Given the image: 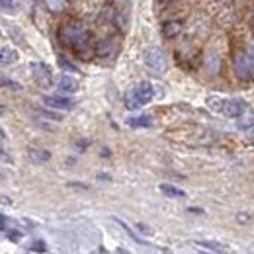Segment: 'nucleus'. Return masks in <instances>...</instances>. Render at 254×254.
I'll list each match as a JSON object with an SVG mask.
<instances>
[{"mask_svg":"<svg viewBox=\"0 0 254 254\" xmlns=\"http://www.w3.org/2000/svg\"><path fill=\"white\" fill-rule=\"evenodd\" d=\"M233 70L239 80H254V57L247 55H237L233 61Z\"/></svg>","mask_w":254,"mask_h":254,"instance_id":"1","label":"nucleus"},{"mask_svg":"<svg viewBox=\"0 0 254 254\" xmlns=\"http://www.w3.org/2000/svg\"><path fill=\"white\" fill-rule=\"evenodd\" d=\"M145 64L155 72V74H162L164 70H166V55H164V51L159 49V47H149L147 51H145Z\"/></svg>","mask_w":254,"mask_h":254,"instance_id":"2","label":"nucleus"},{"mask_svg":"<svg viewBox=\"0 0 254 254\" xmlns=\"http://www.w3.org/2000/svg\"><path fill=\"white\" fill-rule=\"evenodd\" d=\"M59 35H61V41H63V43L72 45V47H78V45L86 43V37H88V33L84 32L80 26H76V24L64 26Z\"/></svg>","mask_w":254,"mask_h":254,"instance_id":"3","label":"nucleus"},{"mask_svg":"<svg viewBox=\"0 0 254 254\" xmlns=\"http://www.w3.org/2000/svg\"><path fill=\"white\" fill-rule=\"evenodd\" d=\"M43 102H45V106H49L53 110H72L74 108V100L64 98V96H45Z\"/></svg>","mask_w":254,"mask_h":254,"instance_id":"4","label":"nucleus"},{"mask_svg":"<svg viewBox=\"0 0 254 254\" xmlns=\"http://www.w3.org/2000/svg\"><path fill=\"white\" fill-rule=\"evenodd\" d=\"M32 70H33V78L37 80V84H41V86H49L51 84V72H49V68L45 64L33 63Z\"/></svg>","mask_w":254,"mask_h":254,"instance_id":"5","label":"nucleus"},{"mask_svg":"<svg viewBox=\"0 0 254 254\" xmlns=\"http://www.w3.org/2000/svg\"><path fill=\"white\" fill-rule=\"evenodd\" d=\"M243 112H245V104H243V100H239V98L227 100V102L223 104V114L229 116V118H239Z\"/></svg>","mask_w":254,"mask_h":254,"instance_id":"6","label":"nucleus"},{"mask_svg":"<svg viewBox=\"0 0 254 254\" xmlns=\"http://www.w3.org/2000/svg\"><path fill=\"white\" fill-rule=\"evenodd\" d=\"M133 92H135V96L141 100V104H143V106H145V104H149V102L153 100V96H155V90H153L151 82H139V84L133 88Z\"/></svg>","mask_w":254,"mask_h":254,"instance_id":"7","label":"nucleus"},{"mask_svg":"<svg viewBox=\"0 0 254 254\" xmlns=\"http://www.w3.org/2000/svg\"><path fill=\"white\" fill-rule=\"evenodd\" d=\"M253 126H254V112L253 110H249V108H245V112L239 116L237 127H239L241 131H247V129H251Z\"/></svg>","mask_w":254,"mask_h":254,"instance_id":"8","label":"nucleus"},{"mask_svg":"<svg viewBox=\"0 0 254 254\" xmlns=\"http://www.w3.org/2000/svg\"><path fill=\"white\" fill-rule=\"evenodd\" d=\"M57 84H59V88H61L63 92H76V90H78V80H74V78L68 76V74H63Z\"/></svg>","mask_w":254,"mask_h":254,"instance_id":"9","label":"nucleus"},{"mask_svg":"<svg viewBox=\"0 0 254 254\" xmlns=\"http://www.w3.org/2000/svg\"><path fill=\"white\" fill-rule=\"evenodd\" d=\"M18 61V53L10 47H0V64H12Z\"/></svg>","mask_w":254,"mask_h":254,"instance_id":"10","label":"nucleus"},{"mask_svg":"<svg viewBox=\"0 0 254 254\" xmlns=\"http://www.w3.org/2000/svg\"><path fill=\"white\" fill-rule=\"evenodd\" d=\"M28 157L32 162H47L49 160V151H45V149H30L28 151Z\"/></svg>","mask_w":254,"mask_h":254,"instance_id":"11","label":"nucleus"},{"mask_svg":"<svg viewBox=\"0 0 254 254\" xmlns=\"http://www.w3.org/2000/svg\"><path fill=\"white\" fill-rule=\"evenodd\" d=\"M182 32V26H180V22H168V24H164L162 26V35L164 37H176L178 33Z\"/></svg>","mask_w":254,"mask_h":254,"instance_id":"12","label":"nucleus"},{"mask_svg":"<svg viewBox=\"0 0 254 254\" xmlns=\"http://www.w3.org/2000/svg\"><path fill=\"white\" fill-rule=\"evenodd\" d=\"M160 191L162 193H166L168 197H186V191L180 190V188H176V186H172V184H160Z\"/></svg>","mask_w":254,"mask_h":254,"instance_id":"13","label":"nucleus"},{"mask_svg":"<svg viewBox=\"0 0 254 254\" xmlns=\"http://www.w3.org/2000/svg\"><path fill=\"white\" fill-rule=\"evenodd\" d=\"M151 124H153V122H151L149 116H137V118H129V120H127V126L135 127V129H137V127H149Z\"/></svg>","mask_w":254,"mask_h":254,"instance_id":"14","label":"nucleus"},{"mask_svg":"<svg viewBox=\"0 0 254 254\" xmlns=\"http://www.w3.org/2000/svg\"><path fill=\"white\" fill-rule=\"evenodd\" d=\"M143 104H141V100L135 96V92L133 90H129L126 94V108L127 110H137V108H141Z\"/></svg>","mask_w":254,"mask_h":254,"instance_id":"15","label":"nucleus"},{"mask_svg":"<svg viewBox=\"0 0 254 254\" xmlns=\"http://www.w3.org/2000/svg\"><path fill=\"white\" fill-rule=\"evenodd\" d=\"M37 118H45V120H49V122H61L63 118L59 116V114H55V112H45V110H35L33 112Z\"/></svg>","mask_w":254,"mask_h":254,"instance_id":"16","label":"nucleus"},{"mask_svg":"<svg viewBox=\"0 0 254 254\" xmlns=\"http://www.w3.org/2000/svg\"><path fill=\"white\" fill-rule=\"evenodd\" d=\"M195 245H199V247H203V249H209V251H217V253L225 251L223 245H219V243H211V241H197Z\"/></svg>","mask_w":254,"mask_h":254,"instance_id":"17","label":"nucleus"},{"mask_svg":"<svg viewBox=\"0 0 254 254\" xmlns=\"http://www.w3.org/2000/svg\"><path fill=\"white\" fill-rule=\"evenodd\" d=\"M207 66H209V70H211L213 74H217V72H219V66H221V64H219V57H217V55H209V57H207Z\"/></svg>","mask_w":254,"mask_h":254,"instance_id":"18","label":"nucleus"},{"mask_svg":"<svg viewBox=\"0 0 254 254\" xmlns=\"http://www.w3.org/2000/svg\"><path fill=\"white\" fill-rule=\"evenodd\" d=\"M116 223H118V225H120V227H122V229L126 231L127 235H129V237H131L133 241H137V243H141V245H145V241H143V239H139V237H137V235H135V233H133V231H131V229H129V227H127V225H126V223H124V221H120V219H116Z\"/></svg>","mask_w":254,"mask_h":254,"instance_id":"19","label":"nucleus"},{"mask_svg":"<svg viewBox=\"0 0 254 254\" xmlns=\"http://www.w3.org/2000/svg\"><path fill=\"white\" fill-rule=\"evenodd\" d=\"M0 86L12 88V90H20V88H22V86H20L18 82H14V80H10V78H0Z\"/></svg>","mask_w":254,"mask_h":254,"instance_id":"20","label":"nucleus"},{"mask_svg":"<svg viewBox=\"0 0 254 254\" xmlns=\"http://www.w3.org/2000/svg\"><path fill=\"white\" fill-rule=\"evenodd\" d=\"M47 6L51 12H61L63 10V2L61 0H47Z\"/></svg>","mask_w":254,"mask_h":254,"instance_id":"21","label":"nucleus"},{"mask_svg":"<svg viewBox=\"0 0 254 254\" xmlns=\"http://www.w3.org/2000/svg\"><path fill=\"white\" fill-rule=\"evenodd\" d=\"M0 10H2V12L14 10V0H0Z\"/></svg>","mask_w":254,"mask_h":254,"instance_id":"22","label":"nucleus"},{"mask_svg":"<svg viewBox=\"0 0 254 254\" xmlns=\"http://www.w3.org/2000/svg\"><path fill=\"white\" fill-rule=\"evenodd\" d=\"M59 64H61L63 68H66V70H72V72H76V68H74V66H72L70 63H66L63 57H59Z\"/></svg>","mask_w":254,"mask_h":254,"instance_id":"23","label":"nucleus"},{"mask_svg":"<svg viewBox=\"0 0 254 254\" xmlns=\"http://www.w3.org/2000/svg\"><path fill=\"white\" fill-rule=\"evenodd\" d=\"M249 55L254 57V43H251V47H249Z\"/></svg>","mask_w":254,"mask_h":254,"instance_id":"24","label":"nucleus"},{"mask_svg":"<svg viewBox=\"0 0 254 254\" xmlns=\"http://www.w3.org/2000/svg\"><path fill=\"white\" fill-rule=\"evenodd\" d=\"M2 139H4V131L0 129V141H2Z\"/></svg>","mask_w":254,"mask_h":254,"instance_id":"25","label":"nucleus"},{"mask_svg":"<svg viewBox=\"0 0 254 254\" xmlns=\"http://www.w3.org/2000/svg\"><path fill=\"white\" fill-rule=\"evenodd\" d=\"M2 114H4V106L0 104V116H2Z\"/></svg>","mask_w":254,"mask_h":254,"instance_id":"26","label":"nucleus"},{"mask_svg":"<svg viewBox=\"0 0 254 254\" xmlns=\"http://www.w3.org/2000/svg\"><path fill=\"white\" fill-rule=\"evenodd\" d=\"M160 2H164V4H168V2H174V0H160Z\"/></svg>","mask_w":254,"mask_h":254,"instance_id":"27","label":"nucleus"},{"mask_svg":"<svg viewBox=\"0 0 254 254\" xmlns=\"http://www.w3.org/2000/svg\"><path fill=\"white\" fill-rule=\"evenodd\" d=\"M253 30H254V18H253Z\"/></svg>","mask_w":254,"mask_h":254,"instance_id":"28","label":"nucleus"}]
</instances>
